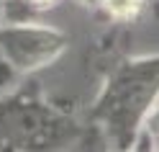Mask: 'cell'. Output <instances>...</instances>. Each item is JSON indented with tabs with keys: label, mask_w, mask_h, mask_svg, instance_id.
<instances>
[{
	"label": "cell",
	"mask_w": 159,
	"mask_h": 152,
	"mask_svg": "<svg viewBox=\"0 0 159 152\" xmlns=\"http://www.w3.org/2000/svg\"><path fill=\"white\" fill-rule=\"evenodd\" d=\"M139 3H141V0H105V8H108V11H111L113 16H118V18H126V16L136 13Z\"/></svg>",
	"instance_id": "obj_1"
},
{
	"label": "cell",
	"mask_w": 159,
	"mask_h": 152,
	"mask_svg": "<svg viewBox=\"0 0 159 152\" xmlns=\"http://www.w3.org/2000/svg\"><path fill=\"white\" fill-rule=\"evenodd\" d=\"M36 3H46V0H36Z\"/></svg>",
	"instance_id": "obj_2"
}]
</instances>
